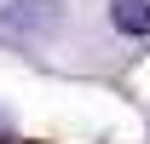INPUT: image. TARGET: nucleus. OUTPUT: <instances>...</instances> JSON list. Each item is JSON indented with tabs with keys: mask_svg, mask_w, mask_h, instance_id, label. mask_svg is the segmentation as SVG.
Here are the masks:
<instances>
[{
	"mask_svg": "<svg viewBox=\"0 0 150 144\" xmlns=\"http://www.w3.org/2000/svg\"><path fill=\"white\" fill-rule=\"evenodd\" d=\"M58 23H64V0H12L0 12V29L18 40H46Z\"/></svg>",
	"mask_w": 150,
	"mask_h": 144,
	"instance_id": "obj_1",
	"label": "nucleus"
},
{
	"mask_svg": "<svg viewBox=\"0 0 150 144\" xmlns=\"http://www.w3.org/2000/svg\"><path fill=\"white\" fill-rule=\"evenodd\" d=\"M110 23L121 29V35L144 40L150 35V0H110Z\"/></svg>",
	"mask_w": 150,
	"mask_h": 144,
	"instance_id": "obj_2",
	"label": "nucleus"
}]
</instances>
